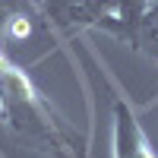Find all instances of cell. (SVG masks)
<instances>
[{
	"mask_svg": "<svg viewBox=\"0 0 158 158\" xmlns=\"http://www.w3.org/2000/svg\"><path fill=\"white\" fill-rule=\"evenodd\" d=\"M35 3H38V10H41V16L48 22L67 29V3H70V0H35Z\"/></svg>",
	"mask_w": 158,
	"mask_h": 158,
	"instance_id": "cell-6",
	"label": "cell"
},
{
	"mask_svg": "<svg viewBox=\"0 0 158 158\" xmlns=\"http://www.w3.org/2000/svg\"><path fill=\"white\" fill-rule=\"evenodd\" d=\"M146 10H149V0H114V10L108 16H101L95 25L98 29H108L120 41L136 48V32H139V22L146 16Z\"/></svg>",
	"mask_w": 158,
	"mask_h": 158,
	"instance_id": "cell-3",
	"label": "cell"
},
{
	"mask_svg": "<svg viewBox=\"0 0 158 158\" xmlns=\"http://www.w3.org/2000/svg\"><path fill=\"white\" fill-rule=\"evenodd\" d=\"M3 19H6V10H3V6H0V25H3Z\"/></svg>",
	"mask_w": 158,
	"mask_h": 158,
	"instance_id": "cell-8",
	"label": "cell"
},
{
	"mask_svg": "<svg viewBox=\"0 0 158 158\" xmlns=\"http://www.w3.org/2000/svg\"><path fill=\"white\" fill-rule=\"evenodd\" d=\"M0 117L16 136L35 142L38 149L54 152L57 158H85V139L51 108V101L32 85L16 63L0 51Z\"/></svg>",
	"mask_w": 158,
	"mask_h": 158,
	"instance_id": "cell-1",
	"label": "cell"
},
{
	"mask_svg": "<svg viewBox=\"0 0 158 158\" xmlns=\"http://www.w3.org/2000/svg\"><path fill=\"white\" fill-rule=\"evenodd\" d=\"M111 10H114V0H70L67 3V25H95Z\"/></svg>",
	"mask_w": 158,
	"mask_h": 158,
	"instance_id": "cell-4",
	"label": "cell"
},
{
	"mask_svg": "<svg viewBox=\"0 0 158 158\" xmlns=\"http://www.w3.org/2000/svg\"><path fill=\"white\" fill-rule=\"evenodd\" d=\"M136 51H146V54L158 63V3H149L146 16H142V22H139Z\"/></svg>",
	"mask_w": 158,
	"mask_h": 158,
	"instance_id": "cell-5",
	"label": "cell"
},
{
	"mask_svg": "<svg viewBox=\"0 0 158 158\" xmlns=\"http://www.w3.org/2000/svg\"><path fill=\"white\" fill-rule=\"evenodd\" d=\"M114 158H158L123 98H114Z\"/></svg>",
	"mask_w": 158,
	"mask_h": 158,
	"instance_id": "cell-2",
	"label": "cell"
},
{
	"mask_svg": "<svg viewBox=\"0 0 158 158\" xmlns=\"http://www.w3.org/2000/svg\"><path fill=\"white\" fill-rule=\"evenodd\" d=\"M0 6H3V10H13V13H19V0H0Z\"/></svg>",
	"mask_w": 158,
	"mask_h": 158,
	"instance_id": "cell-7",
	"label": "cell"
}]
</instances>
